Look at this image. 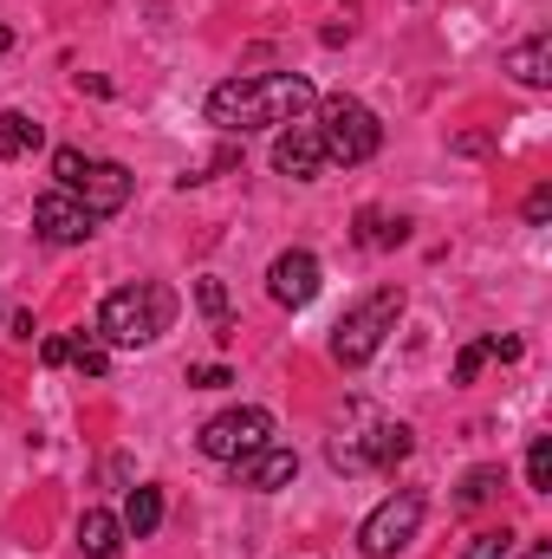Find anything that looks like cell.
I'll return each instance as SVG.
<instances>
[{
    "label": "cell",
    "instance_id": "obj_1",
    "mask_svg": "<svg viewBox=\"0 0 552 559\" xmlns=\"http://www.w3.org/2000/svg\"><path fill=\"white\" fill-rule=\"evenodd\" d=\"M319 105L305 72H261V79H221L208 92V124L215 131H286Z\"/></svg>",
    "mask_w": 552,
    "mask_h": 559
},
{
    "label": "cell",
    "instance_id": "obj_2",
    "mask_svg": "<svg viewBox=\"0 0 552 559\" xmlns=\"http://www.w3.org/2000/svg\"><path fill=\"white\" fill-rule=\"evenodd\" d=\"M416 449L410 423H391L377 417L371 404H345V417L332 429V442H325V455H332V468H345V475H371V468H397L404 455Z\"/></svg>",
    "mask_w": 552,
    "mask_h": 559
},
{
    "label": "cell",
    "instance_id": "obj_3",
    "mask_svg": "<svg viewBox=\"0 0 552 559\" xmlns=\"http://www.w3.org/2000/svg\"><path fill=\"white\" fill-rule=\"evenodd\" d=\"M176 312H182L176 286H163V280H131V286H118V293L98 306V338L137 352V345H156V338L176 325Z\"/></svg>",
    "mask_w": 552,
    "mask_h": 559
},
{
    "label": "cell",
    "instance_id": "obj_4",
    "mask_svg": "<svg viewBox=\"0 0 552 559\" xmlns=\"http://www.w3.org/2000/svg\"><path fill=\"white\" fill-rule=\"evenodd\" d=\"M397 319H404V286H371V293L332 325V358H338L345 371L371 365V358L384 352V338L397 332Z\"/></svg>",
    "mask_w": 552,
    "mask_h": 559
},
{
    "label": "cell",
    "instance_id": "obj_5",
    "mask_svg": "<svg viewBox=\"0 0 552 559\" xmlns=\"http://www.w3.org/2000/svg\"><path fill=\"white\" fill-rule=\"evenodd\" d=\"M319 143H325V163H345V169H358V163H371L377 150H384V124H377V111L364 105V98H351V92H332L325 105H319Z\"/></svg>",
    "mask_w": 552,
    "mask_h": 559
},
{
    "label": "cell",
    "instance_id": "obj_6",
    "mask_svg": "<svg viewBox=\"0 0 552 559\" xmlns=\"http://www.w3.org/2000/svg\"><path fill=\"white\" fill-rule=\"evenodd\" d=\"M267 442H274V411H261V404L221 411V417H208L195 429V449H202L208 462H241V455H254V449H267Z\"/></svg>",
    "mask_w": 552,
    "mask_h": 559
},
{
    "label": "cell",
    "instance_id": "obj_7",
    "mask_svg": "<svg viewBox=\"0 0 552 559\" xmlns=\"http://www.w3.org/2000/svg\"><path fill=\"white\" fill-rule=\"evenodd\" d=\"M416 527H422V495H416V488H397L391 501H377V508L364 514L358 547H364L371 559H397L416 540Z\"/></svg>",
    "mask_w": 552,
    "mask_h": 559
},
{
    "label": "cell",
    "instance_id": "obj_8",
    "mask_svg": "<svg viewBox=\"0 0 552 559\" xmlns=\"http://www.w3.org/2000/svg\"><path fill=\"white\" fill-rule=\"evenodd\" d=\"M92 228H98V215H92L72 189H46V195L33 202V235L52 241V248H79V241H92Z\"/></svg>",
    "mask_w": 552,
    "mask_h": 559
},
{
    "label": "cell",
    "instance_id": "obj_9",
    "mask_svg": "<svg viewBox=\"0 0 552 559\" xmlns=\"http://www.w3.org/2000/svg\"><path fill=\"white\" fill-rule=\"evenodd\" d=\"M65 189H72V195H79V202H85V209H92V215L105 222V215H118V209L131 202L137 176H131L124 163H98V156H85V169H79V176H72Z\"/></svg>",
    "mask_w": 552,
    "mask_h": 559
},
{
    "label": "cell",
    "instance_id": "obj_10",
    "mask_svg": "<svg viewBox=\"0 0 552 559\" xmlns=\"http://www.w3.org/2000/svg\"><path fill=\"white\" fill-rule=\"evenodd\" d=\"M319 286H325V267H319L312 248H286L274 267H267V293H274L279 306H312Z\"/></svg>",
    "mask_w": 552,
    "mask_h": 559
},
{
    "label": "cell",
    "instance_id": "obj_11",
    "mask_svg": "<svg viewBox=\"0 0 552 559\" xmlns=\"http://www.w3.org/2000/svg\"><path fill=\"white\" fill-rule=\"evenodd\" d=\"M228 468H235V481H241V488H254V495H279V488H292L299 455H292V449H279V442H267V449H254V455H241V462H228Z\"/></svg>",
    "mask_w": 552,
    "mask_h": 559
},
{
    "label": "cell",
    "instance_id": "obj_12",
    "mask_svg": "<svg viewBox=\"0 0 552 559\" xmlns=\"http://www.w3.org/2000/svg\"><path fill=\"white\" fill-rule=\"evenodd\" d=\"M274 169H279V176H292V182H312V176L325 169V143H319V131H312V124H292V131H279Z\"/></svg>",
    "mask_w": 552,
    "mask_h": 559
},
{
    "label": "cell",
    "instance_id": "obj_13",
    "mask_svg": "<svg viewBox=\"0 0 552 559\" xmlns=\"http://www.w3.org/2000/svg\"><path fill=\"white\" fill-rule=\"evenodd\" d=\"M501 72H507L514 85H527V92H540V85H552V39H547V33H533V39L507 46Z\"/></svg>",
    "mask_w": 552,
    "mask_h": 559
},
{
    "label": "cell",
    "instance_id": "obj_14",
    "mask_svg": "<svg viewBox=\"0 0 552 559\" xmlns=\"http://www.w3.org/2000/svg\"><path fill=\"white\" fill-rule=\"evenodd\" d=\"M79 554L85 559H118L124 554V521L111 508H85L79 514Z\"/></svg>",
    "mask_w": 552,
    "mask_h": 559
},
{
    "label": "cell",
    "instance_id": "obj_15",
    "mask_svg": "<svg viewBox=\"0 0 552 559\" xmlns=\"http://www.w3.org/2000/svg\"><path fill=\"white\" fill-rule=\"evenodd\" d=\"M124 540H149L156 527H163V488H131V501H124Z\"/></svg>",
    "mask_w": 552,
    "mask_h": 559
},
{
    "label": "cell",
    "instance_id": "obj_16",
    "mask_svg": "<svg viewBox=\"0 0 552 559\" xmlns=\"http://www.w3.org/2000/svg\"><path fill=\"white\" fill-rule=\"evenodd\" d=\"M39 143H46V131H39V124H33L26 111H0V156H7V163L33 156Z\"/></svg>",
    "mask_w": 552,
    "mask_h": 559
},
{
    "label": "cell",
    "instance_id": "obj_17",
    "mask_svg": "<svg viewBox=\"0 0 552 559\" xmlns=\"http://www.w3.org/2000/svg\"><path fill=\"white\" fill-rule=\"evenodd\" d=\"M65 365H79L85 378H105L111 371V345L98 332H79V338H65Z\"/></svg>",
    "mask_w": 552,
    "mask_h": 559
},
{
    "label": "cell",
    "instance_id": "obj_18",
    "mask_svg": "<svg viewBox=\"0 0 552 559\" xmlns=\"http://www.w3.org/2000/svg\"><path fill=\"white\" fill-rule=\"evenodd\" d=\"M195 306L208 312L215 338H235V319H228V286H221L215 274H202V280H195Z\"/></svg>",
    "mask_w": 552,
    "mask_h": 559
},
{
    "label": "cell",
    "instance_id": "obj_19",
    "mask_svg": "<svg viewBox=\"0 0 552 559\" xmlns=\"http://www.w3.org/2000/svg\"><path fill=\"white\" fill-rule=\"evenodd\" d=\"M404 235H410V228H404V222H391L384 209H364V215H358V241H364V248H397Z\"/></svg>",
    "mask_w": 552,
    "mask_h": 559
},
{
    "label": "cell",
    "instance_id": "obj_20",
    "mask_svg": "<svg viewBox=\"0 0 552 559\" xmlns=\"http://www.w3.org/2000/svg\"><path fill=\"white\" fill-rule=\"evenodd\" d=\"M527 488L533 495L552 488V436H533V449H527Z\"/></svg>",
    "mask_w": 552,
    "mask_h": 559
},
{
    "label": "cell",
    "instance_id": "obj_21",
    "mask_svg": "<svg viewBox=\"0 0 552 559\" xmlns=\"http://www.w3.org/2000/svg\"><path fill=\"white\" fill-rule=\"evenodd\" d=\"M494 488H501V468H468V481H461V508H481Z\"/></svg>",
    "mask_w": 552,
    "mask_h": 559
},
{
    "label": "cell",
    "instance_id": "obj_22",
    "mask_svg": "<svg viewBox=\"0 0 552 559\" xmlns=\"http://www.w3.org/2000/svg\"><path fill=\"white\" fill-rule=\"evenodd\" d=\"M514 554V534L501 527V534H475L468 547H461V559H507Z\"/></svg>",
    "mask_w": 552,
    "mask_h": 559
},
{
    "label": "cell",
    "instance_id": "obj_23",
    "mask_svg": "<svg viewBox=\"0 0 552 559\" xmlns=\"http://www.w3.org/2000/svg\"><path fill=\"white\" fill-rule=\"evenodd\" d=\"M488 358H494V352H488V338H475V345H461V358H455V384H475Z\"/></svg>",
    "mask_w": 552,
    "mask_h": 559
},
{
    "label": "cell",
    "instance_id": "obj_24",
    "mask_svg": "<svg viewBox=\"0 0 552 559\" xmlns=\"http://www.w3.org/2000/svg\"><path fill=\"white\" fill-rule=\"evenodd\" d=\"M221 384H235L228 365H189V391H221Z\"/></svg>",
    "mask_w": 552,
    "mask_h": 559
},
{
    "label": "cell",
    "instance_id": "obj_25",
    "mask_svg": "<svg viewBox=\"0 0 552 559\" xmlns=\"http://www.w3.org/2000/svg\"><path fill=\"white\" fill-rule=\"evenodd\" d=\"M79 169H85V150H72V143H65V150H52V176H59V189H65Z\"/></svg>",
    "mask_w": 552,
    "mask_h": 559
},
{
    "label": "cell",
    "instance_id": "obj_26",
    "mask_svg": "<svg viewBox=\"0 0 552 559\" xmlns=\"http://www.w3.org/2000/svg\"><path fill=\"white\" fill-rule=\"evenodd\" d=\"M527 222H533V228H547V222H552V189H547V182L527 195Z\"/></svg>",
    "mask_w": 552,
    "mask_h": 559
},
{
    "label": "cell",
    "instance_id": "obj_27",
    "mask_svg": "<svg viewBox=\"0 0 552 559\" xmlns=\"http://www.w3.org/2000/svg\"><path fill=\"white\" fill-rule=\"evenodd\" d=\"M448 150H461V156H481V150H494V138H488V131H461Z\"/></svg>",
    "mask_w": 552,
    "mask_h": 559
},
{
    "label": "cell",
    "instance_id": "obj_28",
    "mask_svg": "<svg viewBox=\"0 0 552 559\" xmlns=\"http://www.w3.org/2000/svg\"><path fill=\"white\" fill-rule=\"evenodd\" d=\"M39 365H65V338H46L39 345Z\"/></svg>",
    "mask_w": 552,
    "mask_h": 559
},
{
    "label": "cell",
    "instance_id": "obj_29",
    "mask_svg": "<svg viewBox=\"0 0 552 559\" xmlns=\"http://www.w3.org/2000/svg\"><path fill=\"white\" fill-rule=\"evenodd\" d=\"M527 559H552V547H527Z\"/></svg>",
    "mask_w": 552,
    "mask_h": 559
},
{
    "label": "cell",
    "instance_id": "obj_30",
    "mask_svg": "<svg viewBox=\"0 0 552 559\" xmlns=\"http://www.w3.org/2000/svg\"><path fill=\"white\" fill-rule=\"evenodd\" d=\"M7 46H13V33H7V26H0V52H7Z\"/></svg>",
    "mask_w": 552,
    "mask_h": 559
}]
</instances>
